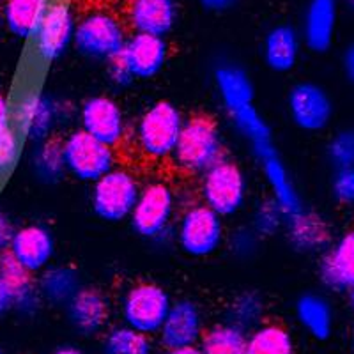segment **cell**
<instances>
[{
  "label": "cell",
  "mask_w": 354,
  "mask_h": 354,
  "mask_svg": "<svg viewBox=\"0 0 354 354\" xmlns=\"http://www.w3.org/2000/svg\"><path fill=\"white\" fill-rule=\"evenodd\" d=\"M338 0H308L303 18V39L312 52L324 53L333 44Z\"/></svg>",
  "instance_id": "obj_21"
},
{
  "label": "cell",
  "mask_w": 354,
  "mask_h": 354,
  "mask_svg": "<svg viewBox=\"0 0 354 354\" xmlns=\"http://www.w3.org/2000/svg\"><path fill=\"white\" fill-rule=\"evenodd\" d=\"M351 340H353V347H354V326H353V331H351Z\"/></svg>",
  "instance_id": "obj_50"
},
{
  "label": "cell",
  "mask_w": 354,
  "mask_h": 354,
  "mask_svg": "<svg viewBox=\"0 0 354 354\" xmlns=\"http://www.w3.org/2000/svg\"><path fill=\"white\" fill-rule=\"evenodd\" d=\"M254 153L257 160L261 161L266 181H268L271 194H273V201L280 205V209L286 213V216H290V214L301 211L303 204L298 189L294 186L289 170L283 165V161L280 160L273 144L268 142V144L255 145Z\"/></svg>",
  "instance_id": "obj_14"
},
{
  "label": "cell",
  "mask_w": 354,
  "mask_h": 354,
  "mask_svg": "<svg viewBox=\"0 0 354 354\" xmlns=\"http://www.w3.org/2000/svg\"><path fill=\"white\" fill-rule=\"evenodd\" d=\"M246 340L245 330L225 321L205 330L198 346L204 354H246Z\"/></svg>",
  "instance_id": "obj_30"
},
{
  "label": "cell",
  "mask_w": 354,
  "mask_h": 354,
  "mask_svg": "<svg viewBox=\"0 0 354 354\" xmlns=\"http://www.w3.org/2000/svg\"><path fill=\"white\" fill-rule=\"evenodd\" d=\"M124 25L109 11H93L77 21L73 44L88 59L110 61L126 44Z\"/></svg>",
  "instance_id": "obj_3"
},
{
  "label": "cell",
  "mask_w": 354,
  "mask_h": 354,
  "mask_svg": "<svg viewBox=\"0 0 354 354\" xmlns=\"http://www.w3.org/2000/svg\"><path fill=\"white\" fill-rule=\"evenodd\" d=\"M163 354H204L201 346H186V347H176V349H165Z\"/></svg>",
  "instance_id": "obj_46"
},
{
  "label": "cell",
  "mask_w": 354,
  "mask_h": 354,
  "mask_svg": "<svg viewBox=\"0 0 354 354\" xmlns=\"http://www.w3.org/2000/svg\"><path fill=\"white\" fill-rule=\"evenodd\" d=\"M12 234H15V227H12L11 220L0 211V254L9 248Z\"/></svg>",
  "instance_id": "obj_41"
},
{
  "label": "cell",
  "mask_w": 354,
  "mask_h": 354,
  "mask_svg": "<svg viewBox=\"0 0 354 354\" xmlns=\"http://www.w3.org/2000/svg\"><path fill=\"white\" fill-rule=\"evenodd\" d=\"M331 189L338 202L354 204V165L337 170L333 183H331Z\"/></svg>",
  "instance_id": "obj_38"
},
{
  "label": "cell",
  "mask_w": 354,
  "mask_h": 354,
  "mask_svg": "<svg viewBox=\"0 0 354 354\" xmlns=\"http://www.w3.org/2000/svg\"><path fill=\"white\" fill-rule=\"evenodd\" d=\"M223 144L216 122L207 115H195L185 121L174 149V161L186 172H205L221 160Z\"/></svg>",
  "instance_id": "obj_1"
},
{
  "label": "cell",
  "mask_w": 354,
  "mask_h": 354,
  "mask_svg": "<svg viewBox=\"0 0 354 354\" xmlns=\"http://www.w3.org/2000/svg\"><path fill=\"white\" fill-rule=\"evenodd\" d=\"M204 333L205 322L201 306L192 299H179L172 301L158 337L165 349H176V347L198 346Z\"/></svg>",
  "instance_id": "obj_12"
},
{
  "label": "cell",
  "mask_w": 354,
  "mask_h": 354,
  "mask_svg": "<svg viewBox=\"0 0 354 354\" xmlns=\"http://www.w3.org/2000/svg\"><path fill=\"white\" fill-rule=\"evenodd\" d=\"M328 158L338 169L354 165V129L338 131L328 144Z\"/></svg>",
  "instance_id": "obj_35"
},
{
  "label": "cell",
  "mask_w": 354,
  "mask_h": 354,
  "mask_svg": "<svg viewBox=\"0 0 354 354\" xmlns=\"http://www.w3.org/2000/svg\"><path fill=\"white\" fill-rule=\"evenodd\" d=\"M349 303H351V306H353V310H354V289L349 292Z\"/></svg>",
  "instance_id": "obj_48"
},
{
  "label": "cell",
  "mask_w": 354,
  "mask_h": 354,
  "mask_svg": "<svg viewBox=\"0 0 354 354\" xmlns=\"http://www.w3.org/2000/svg\"><path fill=\"white\" fill-rule=\"evenodd\" d=\"M52 354H85V353L77 346H61V347H57Z\"/></svg>",
  "instance_id": "obj_47"
},
{
  "label": "cell",
  "mask_w": 354,
  "mask_h": 354,
  "mask_svg": "<svg viewBox=\"0 0 354 354\" xmlns=\"http://www.w3.org/2000/svg\"><path fill=\"white\" fill-rule=\"evenodd\" d=\"M172 299L158 283H137L126 290L121 301L122 324L153 337L160 333Z\"/></svg>",
  "instance_id": "obj_4"
},
{
  "label": "cell",
  "mask_w": 354,
  "mask_h": 354,
  "mask_svg": "<svg viewBox=\"0 0 354 354\" xmlns=\"http://www.w3.org/2000/svg\"><path fill=\"white\" fill-rule=\"evenodd\" d=\"M66 170L78 181L94 183L115 167V153L112 145L97 140L87 131H73L64 142Z\"/></svg>",
  "instance_id": "obj_7"
},
{
  "label": "cell",
  "mask_w": 354,
  "mask_h": 354,
  "mask_svg": "<svg viewBox=\"0 0 354 354\" xmlns=\"http://www.w3.org/2000/svg\"><path fill=\"white\" fill-rule=\"evenodd\" d=\"M296 319L299 326L315 340H328L335 328V312L330 299L322 294H303L296 303Z\"/></svg>",
  "instance_id": "obj_25"
},
{
  "label": "cell",
  "mask_w": 354,
  "mask_h": 354,
  "mask_svg": "<svg viewBox=\"0 0 354 354\" xmlns=\"http://www.w3.org/2000/svg\"><path fill=\"white\" fill-rule=\"evenodd\" d=\"M319 274L322 283L335 292L354 289V229L328 246L319 264Z\"/></svg>",
  "instance_id": "obj_16"
},
{
  "label": "cell",
  "mask_w": 354,
  "mask_h": 354,
  "mask_svg": "<svg viewBox=\"0 0 354 354\" xmlns=\"http://www.w3.org/2000/svg\"><path fill=\"white\" fill-rule=\"evenodd\" d=\"M103 354H154L151 337L121 324L103 338Z\"/></svg>",
  "instance_id": "obj_32"
},
{
  "label": "cell",
  "mask_w": 354,
  "mask_h": 354,
  "mask_svg": "<svg viewBox=\"0 0 354 354\" xmlns=\"http://www.w3.org/2000/svg\"><path fill=\"white\" fill-rule=\"evenodd\" d=\"M346 4L349 6L351 11H354V0H346Z\"/></svg>",
  "instance_id": "obj_49"
},
{
  "label": "cell",
  "mask_w": 354,
  "mask_h": 354,
  "mask_svg": "<svg viewBox=\"0 0 354 354\" xmlns=\"http://www.w3.org/2000/svg\"><path fill=\"white\" fill-rule=\"evenodd\" d=\"M52 0H4L2 17L12 36L30 39L37 32Z\"/></svg>",
  "instance_id": "obj_26"
},
{
  "label": "cell",
  "mask_w": 354,
  "mask_h": 354,
  "mask_svg": "<svg viewBox=\"0 0 354 354\" xmlns=\"http://www.w3.org/2000/svg\"><path fill=\"white\" fill-rule=\"evenodd\" d=\"M202 198L207 207L223 216H232L246 201V179L243 170L234 161H216L202 172Z\"/></svg>",
  "instance_id": "obj_5"
},
{
  "label": "cell",
  "mask_w": 354,
  "mask_h": 354,
  "mask_svg": "<svg viewBox=\"0 0 354 354\" xmlns=\"http://www.w3.org/2000/svg\"><path fill=\"white\" fill-rule=\"evenodd\" d=\"M287 109L292 122L305 131H321L333 115V101L324 87L314 82H301L290 88Z\"/></svg>",
  "instance_id": "obj_11"
},
{
  "label": "cell",
  "mask_w": 354,
  "mask_h": 354,
  "mask_svg": "<svg viewBox=\"0 0 354 354\" xmlns=\"http://www.w3.org/2000/svg\"><path fill=\"white\" fill-rule=\"evenodd\" d=\"M18 131L34 142L46 140L59 119V105L46 94L28 93L15 109Z\"/></svg>",
  "instance_id": "obj_18"
},
{
  "label": "cell",
  "mask_w": 354,
  "mask_h": 354,
  "mask_svg": "<svg viewBox=\"0 0 354 354\" xmlns=\"http://www.w3.org/2000/svg\"><path fill=\"white\" fill-rule=\"evenodd\" d=\"M266 64L273 71L286 73L296 66L299 57V34L290 25L271 28L262 46Z\"/></svg>",
  "instance_id": "obj_27"
},
{
  "label": "cell",
  "mask_w": 354,
  "mask_h": 354,
  "mask_svg": "<svg viewBox=\"0 0 354 354\" xmlns=\"http://www.w3.org/2000/svg\"><path fill=\"white\" fill-rule=\"evenodd\" d=\"M0 354H6L4 349H2V346H0Z\"/></svg>",
  "instance_id": "obj_51"
},
{
  "label": "cell",
  "mask_w": 354,
  "mask_h": 354,
  "mask_svg": "<svg viewBox=\"0 0 354 354\" xmlns=\"http://www.w3.org/2000/svg\"><path fill=\"white\" fill-rule=\"evenodd\" d=\"M122 57L128 62L133 77L149 80L163 69L169 59V44L163 36L135 32L126 39Z\"/></svg>",
  "instance_id": "obj_17"
},
{
  "label": "cell",
  "mask_w": 354,
  "mask_h": 354,
  "mask_svg": "<svg viewBox=\"0 0 354 354\" xmlns=\"http://www.w3.org/2000/svg\"><path fill=\"white\" fill-rule=\"evenodd\" d=\"M140 186L129 170L115 169L94 181L91 204L101 220L115 223L129 218L137 204Z\"/></svg>",
  "instance_id": "obj_6"
},
{
  "label": "cell",
  "mask_w": 354,
  "mask_h": 354,
  "mask_svg": "<svg viewBox=\"0 0 354 354\" xmlns=\"http://www.w3.org/2000/svg\"><path fill=\"white\" fill-rule=\"evenodd\" d=\"M0 282L11 296L12 310L32 315L41 305L39 287L34 282L32 271L12 257L9 250L0 254Z\"/></svg>",
  "instance_id": "obj_15"
},
{
  "label": "cell",
  "mask_w": 354,
  "mask_h": 354,
  "mask_svg": "<svg viewBox=\"0 0 354 354\" xmlns=\"http://www.w3.org/2000/svg\"><path fill=\"white\" fill-rule=\"evenodd\" d=\"M177 20L174 0H131L128 6V21L135 32L165 36Z\"/></svg>",
  "instance_id": "obj_22"
},
{
  "label": "cell",
  "mask_w": 354,
  "mask_h": 354,
  "mask_svg": "<svg viewBox=\"0 0 354 354\" xmlns=\"http://www.w3.org/2000/svg\"><path fill=\"white\" fill-rule=\"evenodd\" d=\"M80 121L84 131L112 147L124 137V113L119 103L109 96L88 97L82 106Z\"/></svg>",
  "instance_id": "obj_13"
},
{
  "label": "cell",
  "mask_w": 354,
  "mask_h": 354,
  "mask_svg": "<svg viewBox=\"0 0 354 354\" xmlns=\"http://www.w3.org/2000/svg\"><path fill=\"white\" fill-rule=\"evenodd\" d=\"M21 133L18 128L8 126L0 131V176L15 167L21 153Z\"/></svg>",
  "instance_id": "obj_36"
},
{
  "label": "cell",
  "mask_w": 354,
  "mask_h": 354,
  "mask_svg": "<svg viewBox=\"0 0 354 354\" xmlns=\"http://www.w3.org/2000/svg\"><path fill=\"white\" fill-rule=\"evenodd\" d=\"M287 220V234L294 248L314 254L326 250L331 245V230L326 220L312 211H298Z\"/></svg>",
  "instance_id": "obj_23"
},
{
  "label": "cell",
  "mask_w": 354,
  "mask_h": 354,
  "mask_svg": "<svg viewBox=\"0 0 354 354\" xmlns=\"http://www.w3.org/2000/svg\"><path fill=\"white\" fill-rule=\"evenodd\" d=\"M32 167L37 179L44 183L59 181L66 172V161L62 144L57 140H41L32 154Z\"/></svg>",
  "instance_id": "obj_31"
},
{
  "label": "cell",
  "mask_w": 354,
  "mask_h": 354,
  "mask_svg": "<svg viewBox=\"0 0 354 354\" xmlns=\"http://www.w3.org/2000/svg\"><path fill=\"white\" fill-rule=\"evenodd\" d=\"M64 308L69 324L80 335L100 333L110 319L109 299L97 289L88 287H82Z\"/></svg>",
  "instance_id": "obj_20"
},
{
  "label": "cell",
  "mask_w": 354,
  "mask_h": 354,
  "mask_svg": "<svg viewBox=\"0 0 354 354\" xmlns=\"http://www.w3.org/2000/svg\"><path fill=\"white\" fill-rule=\"evenodd\" d=\"M286 216L280 205L271 198V201H266L264 204H261L257 207V213H255V232L264 234V236H270L273 234L278 227L282 225V221Z\"/></svg>",
  "instance_id": "obj_37"
},
{
  "label": "cell",
  "mask_w": 354,
  "mask_h": 354,
  "mask_svg": "<svg viewBox=\"0 0 354 354\" xmlns=\"http://www.w3.org/2000/svg\"><path fill=\"white\" fill-rule=\"evenodd\" d=\"M8 250L25 268L36 273V271L44 270L53 259L55 241L46 227L25 225L15 230Z\"/></svg>",
  "instance_id": "obj_19"
},
{
  "label": "cell",
  "mask_w": 354,
  "mask_h": 354,
  "mask_svg": "<svg viewBox=\"0 0 354 354\" xmlns=\"http://www.w3.org/2000/svg\"><path fill=\"white\" fill-rule=\"evenodd\" d=\"M77 18L66 0H52L37 32L34 34V46L41 61L53 62L61 59L75 39Z\"/></svg>",
  "instance_id": "obj_10"
},
{
  "label": "cell",
  "mask_w": 354,
  "mask_h": 354,
  "mask_svg": "<svg viewBox=\"0 0 354 354\" xmlns=\"http://www.w3.org/2000/svg\"><path fill=\"white\" fill-rule=\"evenodd\" d=\"M255 230L243 229L239 232H236L232 236V250L238 255H250L257 246V236H255Z\"/></svg>",
  "instance_id": "obj_40"
},
{
  "label": "cell",
  "mask_w": 354,
  "mask_h": 354,
  "mask_svg": "<svg viewBox=\"0 0 354 354\" xmlns=\"http://www.w3.org/2000/svg\"><path fill=\"white\" fill-rule=\"evenodd\" d=\"M183 119L181 110L170 101H156L145 110L137 122V145L145 156L161 160L172 156L179 135H181Z\"/></svg>",
  "instance_id": "obj_2"
},
{
  "label": "cell",
  "mask_w": 354,
  "mask_h": 354,
  "mask_svg": "<svg viewBox=\"0 0 354 354\" xmlns=\"http://www.w3.org/2000/svg\"><path fill=\"white\" fill-rule=\"evenodd\" d=\"M37 287L41 299L53 306H66L69 299L82 289L78 274L66 266H55L44 271Z\"/></svg>",
  "instance_id": "obj_29"
},
{
  "label": "cell",
  "mask_w": 354,
  "mask_h": 354,
  "mask_svg": "<svg viewBox=\"0 0 354 354\" xmlns=\"http://www.w3.org/2000/svg\"><path fill=\"white\" fill-rule=\"evenodd\" d=\"M262 317H264V301L255 292L239 294L227 308V322L241 328L246 333L262 324Z\"/></svg>",
  "instance_id": "obj_33"
},
{
  "label": "cell",
  "mask_w": 354,
  "mask_h": 354,
  "mask_svg": "<svg viewBox=\"0 0 354 354\" xmlns=\"http://www.w3.org/2000/svg\"><path fill=\"white\" fill-rule=\"evenodd\" d=\"M246 354H296V340L278 322H262L248 331Z\"/></svg>",
  "instance_id": "obj_28"
},
{
  "label": "cell",
  "mask_w": 354,
  "mask_h": 354,
  "mask_svg": "<svg viewBox=\"0 0 354 354\" xmlns=\"http://www.w3.org/2000/svg\"><path fill=\"white\" fill-rule=\"evenodd\" d=\"M232 119L234 126L238 128L246 140H250L252 147L261 144H268L271 142V129L268 122L264 121V117L257 112L254 105H248L245 109H239L236 112L229 113Z\"/></svg>",
  "instance_id": "obj_34"
},
{
  "label": "cell",
  "mask_w": 354,
  "mask_h": 354,
  "mask_svg": "<svg viewBox=\"0 0 354 354\" xmlns=\"http://www.w3.org/2000/svg\"><path fill=\"white\" fill-rule=\"evenodd\" d=\"M9 310H12L11 296H9V292L6 290V287L2 286V282H0V317H2L4 314H8Z\"/></svg>",
  "instance_id": "obj_45"
},
{
  "label": "cell",
  "mask_w": 354,
  "mask_h": 354,
  "mask_svg": "<svg viewBox=\"0 0 354 354\" xmlns=\"http://www.w3.org/2000/svg\"><path fill=\"white\" fill-rule=\"evenodd\" d=\"M109 75L110 80L115 85H119V87H126V85H129L135 80L128 62H126V59L122 57V52L119 53V55L112 57L109 61Z\"/></svg>",
  "instance_id": "obj_39"
},
{
  "label": "cell",
  "mask_w": 354,
  "mask_h": 354,
  "mask_svg": "<svg viewBox=\"0 0 354 354\" xmlns=\"http://www.w3.org/2000/svg\"><path fill=\"white\" fill-rule=\"evenodd\" d=\"M8 126H11V103L0 93V131Z\"/></svg>",
  "instance_id": "obj_44"
},
{
  "label": "cell",
  "mask_w": 354,
  "mask_h": 354,
  "mask_svg": "<svg viewBox=\"0 0 354 354\" xmlns=\"http://www.w3.org/2000/svg\"><path fill=\"white\" fill-rule=\"evenodd\" d=\"M198 2H201V6L205 9V11L221 12L234 8V6L238 4L239 0H198Z\"/></svg>",
  "instance_id": "obj_43"
},
{
  "label": "cell",
  "mask_w": 354,
  "mask_h": 354,
  "mask_svg": "<svg viewBox=\"0 0 354 354\" xmlns=\"http://www.w3.org/2000/svg\"><path fill=\"white\" fill-rule=\"evenodd\" d=\"M174 214V194L165 183H151L140 188L129 220L142 238L156 239L167 232Z\"/></svg>",
  "instance_id": "obj_9"
},
{
  "label": "cell",
  "mask_w": 354,
  "mask_h": 354,
  "mask_svg": "<svg viewBox=\"0 0 354 354\" xmlns=\"http://www.w3.org/2000/svg\"><path fill=\"white\" fill-rule=\"evenodd\" d=\"M342 68H344V75H346L347 80L354 85V41L344 50L342 55Z\"/></svg>",
  "instance_id": "obj_42"
},
{
  "label": "cell",
  "mask_w": 354,
  "mask_h": 354,
  "mask_svg": "<svg viewBox=\"0 0 354 354\" xmlns=\"http://www.w3.org/2000/svg\"><path fill=\"white\" fill-rule=\"evenodd\" d=\"M214 84L221 103L229 113L254 105V84L245 69L236 64H221L214 71Z\"/></svg>",
  "instance_id": "obj_24"
},
{
  "label": "cell",
  "mask_w": 354,
  "mask_h": 354,
  "mask_svg": "<svg viewBox=\"0 0 354 354\" xmlns=\"http://www.w3.org/2000/svg\"><path fill=\"white\" fill-rule=\"evenodd\" d=\"M223 221L205 204L189 207L181 216L177 227V241L188 255L207 257L223 243Z\"/></svg>",
  "instance_id": "obj_8"
}]
</instances>
